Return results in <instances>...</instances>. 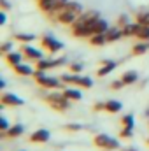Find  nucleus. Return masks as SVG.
Instances as JSON below:
<instances>
[{
  "mask_svg": "<svg viewBox=\"0 0 149 151\" xmlns=\"http://www.w3.org/2000/svg\"><path fill=\"white\" fill-rule=\"evenodd\" d=\"M97 18H100L97 11L79 14V18L72 23V34L75 37H91L93 35V25H95Z\"/></svg>",
  "mask_w": 149,
  "mask_h": 151,
  "instance_id": "1",
  "label": "nucleus"
},
{
  "mask_svg": "<svg viewBox=\"0 0 149 151\" xmlns=\"http://www.w3.org/2000/svg\"><path fill=\"white\" fill-rule=\"evenodd\" d=\"M46 100H47L49 106H51L53 109H56V111H67V109L70 107V99H67L63 93H62V95H60V93H51V95L46 97Z\"/></svg>",
  "mask_w": 149,
  "mask_h": 151,
  "instance_id": "2",
  "label": "nucleus"
},
{
  "mask_svg": "<svg viewBox=\"0 0 149 151\" xmlns=\"http://www.w3.org/2000/svg\"><path fill=\"white\" fill-rule=\"evenodd\" d=\"M34 77H35V81H37L39 84L44 86V88H60V86H62V81H60V79L47 76L46 74V70H40V69L35 70Z\"/></svg>",
  "mask_w": 149,
  "mask_h": 151,
  "instance_id": "3",
  "label": "nucleus"
},
{
  "mask_svg": "<svg viewBox=\"0 0 149 151\" xmlns=\"http://www.w3.org/2000/svg\"><path fill=\"white\" fill-rule=\"evenodd\" d=\"M62 81L63 83H69V84H75V86H82V88H91L93 86V81L86 76H79V74H63L62 76Z\"/></svg>",
  "mask_w": 149,
  "mask_h": 151,
  "instance_id": "4",
  "label": "nucleus"
},
{
  "mask_svg": "<svg viewBox=\"0 0 149 151\" xmlns=\"http://www.w3.org/2000/svg\"><path fill=\"white\" fill-rule=\"evenodd\" d=\"M95 146H98V148H102V150H109V151H114L119 148V142H117V139H112L109 135H105V134H98V135H95Z\"/></svg>",
  "mask_w": 149,
  "mask_h": 151,
  "instance_id": "5",
  "label": "nucleus"
},
{
  "mask_svg": "<svg viewBox=\"0 0 149 151\" xmlns=\"http://www.w3.org/2000/svg\"><path fill=\"white\" fill-rule=\"evenodd\" d=\"M79 18V14L72 11V9H69L67 5L63 7V9H60V11H56V19L60 21V23H65V25H72L75 19Z\"/></svg>",
  "mask_w": 149,
  "mask_h": 151,
  "instance_id": "6",
  "label": "nucleus"
},
{
  "mask_svg": "<svg viewBox=\"0 0 149 151\" xmlns=\"http://www.w3.org/2000/svg\"><path fill=\"white\" fill-rule=\"evenodd\" d=\"M67 63V58H58V60H37V69L40 70H47V69H54V67H62Z\"/></svg>",
  "mask_w": 149,
  "mask_h": 151,
  "instance_id": "7",
  "label": "nucleus"
},
{
  "mask_svg": "<svg viewBox=\"0 0 149 151\" xmlns=\"http://www.w3.org/2000/svg\"><path fill=\"white\" fill-rule=\"evenodd\" d=\"M42 46L47 47V51H51V53H56V51H60V49L63 47V44H62L60 40L53 39L51 35H44V37H42Z\"/></svg>",
  "mask_w": 149,
  "mask_h": 151,
  "instance_id": "8",
  "label": "nucleus"
},
{
  "mask_svg": "<svg viewBox=\"0 0 149 151\" xmlns=\"http://www.w3.org/2000/svg\"><path fill=\"white\" fill-rule=\"evenodd\" d=\"M21 51H23V55H25L28 60H42V53L39 51L37 47L30 46V44H23Z\"/></svg>",
  "mask_w": 149,
  "mask_h": 151,
  "instance_id": "9",
  "label": "nucleus"
},
{
  "mask_svg": "<svg viewBox=\"0 0 149 151\" xmlns=\"http://www.w3.org/2000/svg\"><path fill=\"white\" fill-rule=\"evenodd\" d=\"M30 141H32V142H47V141H49V130H46V128L35 130V132L30 135Z\"/></svg>",
  "mask_w": 149,
  "mask_h": 151,
  "instance_id": "10",
  "label": "nucleus"
},
{
  "mask_svg": "<svg viewBox=\"0 0 149 151\" xmlns=\"http://www.w3.org/2000/svg\"><path fill=\"white\" fill-rule=\"evenodd\" d=\"M2 104L4 106H23V99L16 97L14 93H4L2 95Z\"/></svg>",
  "mask_w": 149,
  "mask_h": 151,
  "instance_id": "11",
  "label": "nucleus"
},
{
  "mask_svg": "<svg viewBox=\"0 0 149 151\" xmlns=\"http://www.w3.org/2000/svg\"><path fill=\"white\" fill-rule=\"evenodd\" d=\"M39 7L42 12H54L56 11V0H39Z\"/></svg>",
  "mask_w": 149,
  "mask_h": 151,
  "instance_id": "12",
  "label": "nucleus"
},
{
  "mask_svg": "<svg viewBox=\"0 0 149 151\" xmlns=\"http://www.w3.org/2000/svg\"><path fill=\"white\" fill-rule=\"evenodd\" d=\"M14 70L19 76H34L35 74V70H34L30 65H27V63H18V65H14Z\"/></svg>",
  "mask_w": 149,
  "mask_h": 151,
  "instance_id": "13",
  "label": "nucleus"
},
{
  "mask_svg": "<svg viewBox=\"0 0 149 151\" xmlns=\"http://www.w3.org/2000/svg\"><path fill=\"white\" fill-rule=\"evenodd\" d=\"M116 65H117L116 62H109V60H105V62H104V65L98 69V72H97V74H98V76H107V74H111L112 70L116 69Z\"/></svg>",
  "mask_w": 149,
  "mask_h": 151,
  "instance_id": "14",
  "label": "nucleus"
},
{
  "mask_svg": "<svg viewBox=\"0 0 149 151\" xmlns=\"http://www.w3.org/2000/svg\"><path fill=\"white\" fill-rule=\"evenodd\" d=\"M105 35H107V42H114V40H119L121 37H125L123 30H117V28H109L105 32Z\"/></svg>",
  "mask_w": 149,
  "mask_h": 151,
  "instance_id": "15",
  "label": "nucleus"
},
{
  "mask_svg": "<svg viewBox=\"0 0 149 151\" xmlns=\"http://www.w3.org/2000/svg\"><path fill=\"white\" fill-rule=\"evenodd\" d=\"M135 37H139L140 40H149V25H139Z\"/></svg>",
  "mask_w": 149,
  "mask_h": 151,
  "instance_id": "16",
  "label": "nucleus"
},
{
  "mask_svg": "<svg viewBox=\"0 0 149 151\" xmlns=\"http://www.w3.org/2000/svg\"><path fill=\"white\" fill-rule=\"evenodd\" d=\"M121 79H123L125 84H133V83L139 79V74H137L135 70H128V72H125V74L121 76Z\"/></svg>",
  "mask_w": 149,
  "mask_h": 151,
  "instance_id": "17",
  "label": "nucleus"
},
{
  "mask_svg": "<svg viewBox=\"0 0 149 151\" xmlns=\"http://www.w3.org/2000/svg\"><path fill=\"white\" fill-rule=\"evenodd\" d=\"M21 60H23V55H21V53H16V51L7 53V62H9L12 67L18 65V63H21Z\"/></svg>",
  "mask_w": 149,
  "mask_h": 151,
  "instance_id": "18",
  "label": "nucleus"
},
{
  "mask_svg": "<svg viewBox=\"0 0 149 151\" xmlns=\"http://www.w3.org/2000/svg\"><path fill=\"white\" fill-rule=\"evenodd\" d=\"M137 27H139V23H128V25H125V27H123V35H125V37L135 35V34H137Z\"/></svg>",
  "mask_w": 149,
  "mask_h": 151,
  "instance_id": "19",
  "label": "nucleus"
},
{
  "mask_svg": "<svg viewBox=\"0 0 149 151\" xmlns=\"http://www.w3.org/2000/svg\"><path fill=\"white\" fill-rule=\"evenodd\" d=\"M121 102L119 100H109V102H105V111H109V113H119L121 111Z\"/></svg>",
  "mask_w": 149,
  "mask_h": 151,
  "instance_id": "20",
  "label": "nucleus"
},
{
  "mask_svg": "<svg viewBox=\"0 0 149 151\" xmlns=\"http://www.w3.org/2000/svg\"><path fill=\"white\" fill-rule=\"evenodd\" d=\"M23 132H25L23 125H12V127L5 132V135H9V137H18V135H21Z\"/></svg>",
  "mask_w": 149,
  "mask_h": 151,
  "instance_id": "21",
  "label": "nucleus"
},
{
  "mask_svg": "<svg viewBox=\"0 0 149 151\" xmlns=\"http://www.w3.org/2000/svg\"><path fill=\"white\" fill-rule=\"evenodd\" d=\"M63 95H65L67 99H70V100H81V99H82L81 91H79V90H74V88H67V90L63 91Z\"/></svg>",
  "mask_w": 149,
  "mask_h": 151,
  "instance_id": "22",
  "label": "nucleus"
},
{
  "mask_svg": "<svg viewBox=\"0 0 149 151\" xmlns=\"http://www.w3.org/2000/svg\"><path fill=\"white\" fill-rule=\"evenodd\" d=\"M90 40H91L93 46H102V44L107 42V35H105V34H95V35L90 37Z\"/></svg>",
  "mask_w": 149,
  "mask_h": 151,
  "instance_id": "23",
  "label": "nucleus"
},
{
  "mask_svg": "<svg viewBox=\"0 0 149 151\" xmlns=\"http://www.w3.org/2000/svg\"><path fill=\"white\" fill-rule=\"evenodd\" d=\"M149 49V44H146V42H139V44H135L133 46V55H144L146 51Z\"/></svg>",
  "mask_w": 149,
  "mask_h": 151,
  "instance_id": "24",
  "label": "nucleus"
},
{
  "mask_svg": "<svg viewBox=\"0 0 149 151\" xmlns=\"http://www.w3.org/2000/svg\"><path fill=\"white\" fill-rule=\"evenodd\" d=\"M14 39H16V40H21V42H30V40L35 39V35H34V34H16Z\"/></svg>",
  "mask_w": 149,
  "mask_h": 151,
  "instance_id": "25",
  "label": "nucleus"
},
{
  "mask_svg": "<svg viewBox=\"0 0 149 151\" xmlns=\"http://www.w3.org/2000/svg\"><path fill=\"white\" fill-rule=\"evenodd\" d=\"M137 23L139 25H149V12H139L137 14Z\"/></svg>",
  "mask_w": 149,
  "mask_h": 151,
  "instance_id": "26",
  "label": "nucleus"
},
{
  "mask_svg": "<svg viewBox=\"0 0 149 151\" xmlns=\"http://www.w3.org/2000/svg\"><path fill=\"white\" fill-rule=\"evenodd\" d=\"M67 7H69V9H72V11H75L77 14H82V5H81L79 2H69V4H67Z\"/></svg>",
  "mask_w": 149,
  "mask_h": 151,
  "instance_id": "27",
  "label": "nucleus"
},
{
  "mask_svg": "<svg viewBox=\"0 0 149 151\" xmlns=\"http://www.w3.org/2000/svg\"><path fill=\"white\" fill-rule=\"evenodd\" d=\"M123 125H125V128H133V116L132 114L125 116L123 118Z\"/></svg>",
  "mask_w": 149,
  "mask_h": 151,
  "instance_id": "28",
  "label": "nucleus"
},
{
  "mask_svg": "<svg viewBox=\"0 0 149 151\" xmlns=\"http://www.w3.org/2000/svg\"><path fill=\"white\" fill-rule=\"evenodd\" d=\"M70 70L75 72V74H79L82 70V63H70Z\"/></svg>",
  "mask_w": 149,
  "mask_h": 151,
  "instance_id": "29",
  "label": "nucleus"
},
{
  "mask_svg": "<svg viewBox=\"0 0 149 151\" xmlns=\"http://www.w3.org/2000/svg\"><path fill=\"white\" fill-rule=\"evenodd\" d=\"M0 49H2L4 53H11V49H12V42H4Z\"/></svg>",
  "mask_w": 149,
  "mask_h": 151,
  "instance_id": "30",
  "label": "nucleus"
},
{
  "mask_svg": "<svg viewBox=\"0 0 149 151\" xmlns=\"http://www.w3.org/2000/svg\"><path fill=\"white\" fill-rule=\"evenodd\" d=\"M0 127H2V132H7L11 127H9V123H7V119L5 118H0Z\"/></svg>",
  "mask_w": 149,
  "mask_h": 151,
  "instance_id": "31",
  "label": "nucleus"
},
{
  "mask_svg": "<svg viewBox=\"0 0 149 151\" xmlns=\"http://www.w3.org/2000/svg\"><path fill=\"white\" fill-rule=\"evenodd\" d=\"M132 130L133 128H123V132H121V137H126V139H130L133 134H132Z\"/></svg>",
  "mask_w": 149,
  "mask_h": 151,
  "instance_id": "32",
  "label": "nucleus"
},
{
  "mask_svg": "<svg viewBox=\"0 0 149 151\" xmlns=\"http://www.w3.org/2000/svg\"><path fill=\"white\" fill-rule=\"evenodd\" d=\"M121 86H125V83H123V79H119V81H114V83L111 84V88H112V90H119Z\"/></svg>",
  "mask_w": 149,
  "mask_h": 151,
  "instance_id": "33",
  "label": "nucleus"
},
{
  "mask_svg": "<svg viewBox=\"0 0 149 151\" xmlns=\"http://www.w3.org/2000/svg\"><path fill=\"white\" fill-rule=\"evenodd\" d=\"M65 128H67V130H82V125H74V123L70 125V123H69Z\"/></svg>",
  "mask_w": 149,
  "mask_h": 151,
  "instance_id": "34",
  "label": "nucleus"
},
{
  "mask_svg": "<svg viewBox=\"0 0 149 151\" xmlns=\"http://www.w3.org/2000/svg\"><path fill=\"white\" fill-rule=\"evenodd\" d=\"M119 23H121L123 27L128 25V16H126V14H121V16H119Z\"/></svg>",
  "mask_w": 149,
  "mask_h": 151,
  "instance_id": "35",
  "label": "nucleus"
},
{
  "mask_svg": "<svg viewBox=\"0 0 149 151\" xmlns=\"http://www.w3.org/2000/svg\"><path fill=\"white\" fill-rule=\"evenodd\" d=\"M93 109H95V111H100V109H105V104H97V106H93Z\"/></svg>",
  "mask_w": 149,
  "mask_h": 151,
  "instance_id": "36",
  "label": "nucleus"
},
{
  "mask_svg": "<svg viewBox=\"0 0 149 151\" xmlns=\"http://www.w3.org/2000/svg\"><path fill=\"white\" fill-rule=\"evenodd\" d=\"M0 4H2V7H4V9H9V7H11V4H9L7 0H0Z\"/></svg>",
  "mask_w": 149,
  "mask_h": 151,
  "instance_id": "37",
  "label": "nucleus"
},
{
  "mask_svg": "<svg viewBox=\"0 0 149 151\" xmlns=\"http://www.w3.org/2000/svg\"><path fill=\"white\" fill-rule=\"evenodd\" d=\"M5 19H7V18H5V12H2V14H0V25H5Z\"/></svg>",
  "mask_w": 149,
  "mask_h": 151,
  "instance_id": "38",
  "label": "nucleus"
},
{
  "mask_svg": "<svg viewBox=\"0 0 149 151\" xmlns=\"http://www.w3.org/2000/svg\"><path fill=\"white\" fill-rule=\"evenodd\" d=\"M148 144H149V139H148Z\"/></svg>",
  "mask_w": 149,
  "mask_h": 151,
  "instance_id": "39",
  "label": "nucleus"
}]
</instances>
